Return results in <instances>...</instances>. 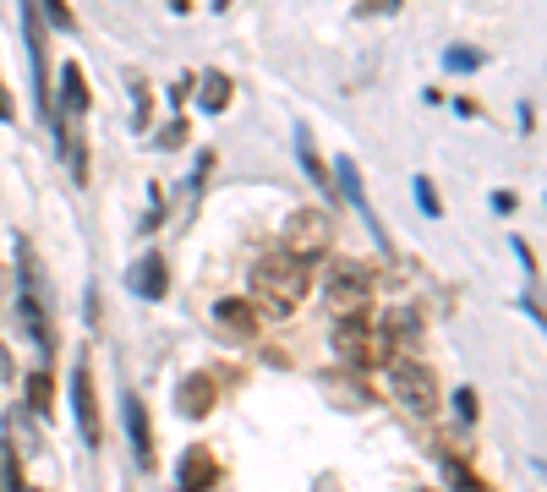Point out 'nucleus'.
Listing matches in <instances>:
<instances>
[{
	"instance_id": "obj_1",
	"label": "nucleus",
	"mask_w": 547,
	"mask_h": 492,
	"mask_svg": "<svg viewBox=\"0 0 547 492\" xmlns=\"http://www.w3.org/2000/svg\"><path fill=\"white\" fill-rule=\"evenodd\" d=\"M307 285H312V268H307V257H296V252H269L252 268V290H258V301L269 312L301 307V301H307Z\"/></svg>"
},
{
	"instance_id": "obj_2",
	"label": "nucleus",
	"mask_w": 547,
	"mask_h": 492,
	"mask_svg": "<svg viewBox=\"0 0 547 492\" xmlns=\"http://www.w3.org/2000/svg\"><path fill=\"white\" fill-rule=\"evenodd\" d=\"M334 356L345 367H378V361H389V334L372 328L362 312H345V318H334Z\"/></svg>"
},
{
	"instance_id": "obj_3",
	"label": "nucleus",
	"mask_w": 547,
	"mask_h": 492,
	"mask_svg": "<svg viewBox=\"0 0 547 492\" xmlns=\"http://www.w3.org/2000/svg\"><path fill=\"white\" fill-rule=\"evenodd\" d=\"M389 394H394V405L405 410V416H433L438 410V378L422 367V361H394L389 367Z\"/></svg>"
},
{
	"instance_id": "obj_4",
	"label": "nucleus",
	"mask_w": 547,
	"mask_h": 492,
	"mask_svg": "<svg viewBox=\"0 0 547 492\" xmlns=\"http://www.w3.org/2000/svg\"><path fill=\"white\" fill-rule=\"evenodd\" d=\"M329 241H334V219L323 214V208H312V214L301 208V214L285 219V252H296V257L312 263V257L329 252Z\"/></svg>"
},
{
	"instance_id": "obj_5",
	"label": "nucleus",
	"mask_w": 547,
	"mask_h": 492,
	"mask_svg": "<svg viewBox=\"0 0 547 492\" xmlns=\"http://www.w3.org/2000/svg\"><path fill=\"white\" fill-rule=\"evenodd\" d=\"M367 296H372L367 268L345 263V268H334V274H329V312H334V318H345V312H367Z\"/></svg>"
},
{
	"instance_id": "obj_6",
	"label": "nucleus",
	"mask_w": 547,
	"mask_h": 492,
	"mask_svg": "<svg viewBox=\"0 0 547 492\" xmlns=\"http://www.w3.org/2000/svg\"><path fill=\"white\" fill-rule=\"evenodd\" d=\"M329 181L334 186H340V192H345V203H351L356 208V214H362V225L372 230V236H378L383 241V225H378V214H372V203H367V192H362V170H356V164L351 159H334V170H329Z\"/></svg>"
},
{
	"instance_id": "obj_7",
	"label": "nucleus",
	"mask_w": 547,
	"mask_h": 492,
	"mask_svg": "<svg viewBox=\"0 0 547 492\" xmlns=\"http://www.w3.org/2000/svg\"><path fill=\"white\" fill-rule=\"evenodd\" d=\"M126 285H132V296H143V301H165V290H170V268H165V257H159V252L137 257L132 274H126Z\"/></svg>"
},
{
	"instance_id": "obj_8",
	"label": "nucleus",
	"mask_w": 547,
	"mask_h": 492,
	"mask_svg": "<svg viewBox=\"0 0 547 492\" xmlns=\"http://www.w3.org/2000/svg\"><path fill=\"white\" fill-rule=\"evenodd\" d=\"M219 400V383L208 378V372H192V378H181V389H176V410L186 421H203L208 410H214Z\"/></svg>"
},
{
	"instance_id": "obj_9",
	"label": "nucleus",
	"mask_w": 547,
	"mask_h": 492,
	"mask_svg": "<svg viewBox=\"0 0 547 492\" xmlns=\"http://www.w3.org/2000/svg\"><path fill=\"white\" fill-rule=\"evenodd\" d=\"M22 252V246H17ZM22 323H28V334H33V345L39 350H50L55 345V334H50V312L39 307V296H33V268H28V257H22Z\"/></svg>"
},
{
	"instance_id": "obj_10",
	"label": "nucleus",
	"mask_w": 547,
	"mask_h": 492,
	"mask_svg": "<svg viewBox=\"0 0 547 492\" xmlns=\"http://www.w3.org/2000/svg\"><path fill=\"white\" fill-rule=\"evenodd\" d=\"M72 400H77V427H83V443L93 449V443H99V400H93V372L88 367L72 372Z\"/></svg>"
},
{
	"instance_id": "obj_11",
	"label": "nucleus",
	"mask_w": 547,
	"mask_h": 492,
	"mask_svg": "<svg viewBox=\"0 0 547 492\" xmlns=\"http://www.w3.org/2000/svg\"><path fill=\"white\" fill-rule=\"evenodd\" d=\"M176 482L181 487H219V460L203 449V443H192V449L181 454V465H176Z\"/></svg>"
},
{
	"instance_id": "obj_12",
	"label": "nucleus",
	"mask_w": 547,
	"mask_h": 492,
	"mask_svg": "<svg viewBox=\"0 0 547 492\" xmlns=\"http://www.w3.org/2000/svg\"><path fill=\"white\" fill-rule=\"evenodd\" d=\"M126 432H132L137 471H154V432H148V410H143L137 394H126Z\"/></svg>"
},
{
	"instance_id": "obj_13",
	"label": "nucleus",
	"mask_w": 547,
	"mask_h": 492,
	"mask_svg": "<svg viewBox=\"0 0 547 492\" xmlns=\"http://www.w3.org/2000/svg\"><path fill=\"white\" fill-rule=\"evenodd\" d=\"M214 328L230 339H252L258 334V312H252V301H219L214 307Z\"/></svg>"
},
{
	"instance_id": "obj_14",
	"label": "nucleus",
	"mask_w": 547,
	"mask_h": 492,
	"mask_svg": "<svg viewBox=\"0 0 547 492\" xmlns=\"http://www.w3.org/2000/svg\"><path fill=\"white\" fill-rule=\"evenodd\" d=\"M61 104H66V115H83V110H88V82H83V66H61Z\"/></svg>"
},
{
	"instance_id": "obj_15",
	"label": "nucleus",
	"mask_w": 547,
	"mask_h": 492,
	"mask_svg": "<svg viewBox=\"0 0 547 492\" xmlns=\"http://www.w3.org/2000/svg\"><path fill=\"white\" fill-rule=\"evenodd\" d=\"M197 104H203L208 115H219V110L230 104V77H219V72L197 77Z\"/></svg>"
},
{
	"instance_id": "obj_16",
	"label": "nucleus",
	"mask_w": 547,
	"mask_h": 492,
	"mask_svg": "<svg viewBox=\"0 0 547 492\" xmlns=\"http://www.w3.org/2000/svg\"><path fill=\"white\" fill-rule=\"evenodd\" d=\"M296 154H301V170H307V181L334 186V181H329V164L318 159V148H312V137H307V132H296Z\"/></svg>"
},
{
	"instance_id": "obj_17",
	"label": "nucleus",
	"mask_w": 547,
	"mask_h": 492,
	"mask_svg": "<svg viewBox=\"0 0 547 492\" xmlns=\"http://www.w3.org/2000/svg\"><path fill=\"white\" fill-rule=\"evenodd\" d=\"M323 389H329L334 394V400H340V405H351V410H362V405H372V394H367V383H345V378H323Z\"/></svg>"
},
{
	"instance_id": "obj_18",
	"label": "nucleus",
	"mask_w": 547,
	"mask_h": 492,
	"mask_svg": "<svg viewBox=\"0 0 547 492\" xmlns=\"http://www.w3.org/2000/svg\"><path fill=\"white\" fill-rule=\"evenodd\" d=\"M28 405L50 416V372H33V378H28Z\"/></svg>"
},
{
	"instance_id": "obj_19",
	"label": "nucleus",
	"mask_w": 547,
	"mask_h": 492,
	"mask_svg": "<svg viewBox=\"0 0 547 492\" xmlns=\"http://www.w3.org/2000/svg\"><path fill=\"white\" fill-rule=\"evenodd\" d=\"M444 66H449V72H476V66H482V55L465 50V44H455V50L444 55Z\"/></svg>"
},
{
	"instance_id": "obj_20",
	"label": "nucleus",
	"mask_w": 547,
	"mask_h": 492,
	"mask_svg": "<svg viewBox=\"0 0 547 492\" xmlns=\"http://www.w3.org/2000/svg\"><path fill=\"white\" fill-rule=\"evenodd\" d=\"M416 208H422L427 219H438V197H433V186H427V175H416Z\"/></svg>"
},
{
	"instance_id": "obj_21",
	"label": "nucleus",
	"mask_w": 547,
	"mask_h": 492,
	"mask_svg": "<svg viewBox=\"0 0 547 492\" xmlns=\"http://www.w3.org/2000/svg\"><path fill=\"white\" fill-rule=\"evenodd\" d=\"M154 143H159V148H176V143H186V121H181V115H176V121H170L165 132L154 137Z\"/></svg>"
},
{
	"instance_id": "obj_22",
	"label": "nucleus",
	"mask_w": 547,
	"mask_h": 492,
	"mask_svg": "<svg viewBox=\"0 0 547 492\" xmlns=\"http://www.w3.org/2000/svg\"><path fill=\"white\" fill-rule=\"evenodd\" d=\"M44 6H50V22H55L61 33H72V28H77V22H72V11H66V0H44Z\"/></svg>"
},
{
	"instance_id": "obj_23",
	"label": "nucleus",
	"mask_w": 547,
	"mask_h": 492,
	"mask_svg": "<svg viewBox=\"0 0 547 492\" xmlns=\"http://www.w3.org/2000/svg\"><path fill=\"white\" fill-rule=\"evenodd\" d=\"M455 416H460V421H476V394H471V389L455 394Z\"/></svg>"
},
{
	"instance_id": "obj_24",
	"label": "nucleus",
	"mask_w": 547,
	"mask_h": 492,
	"mask_svg": "<svg viewBox=\"0 0 547 492\" xmlns=\"http://www.w3.org/2000/svg\"><path fill=\"white\" fill-rule=\"evenodd\" d=\"M0 121H11V93H6V82H0Z\"/></svg>"
},
{
	"instance_id": "obj_25",
	"label": "nucleus",
	"mask_w": 547,
	"mask_h": 492,
	"mask_svg": "<svg viewBox=\"0 0 547 492\" xmlns=\"http://www.w3.org/2000/svg\"><path fill=\"white\" fill-rule=\"evenodd\" d=\"M6 378H11V350L0 345V383H6Z\"/></svg>"
}]
</instances>
